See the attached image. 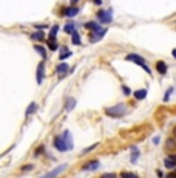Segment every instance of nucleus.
Returning <instances> with one entry per match:
<instances>
[{"label": "nucleus", "instance_id": "obj_1", "mask_svg": "<svg viewBox=\"0 0 176 178\" xmlns=\"http://www.w3.org/2000/svg\"><path fill=\"white\" fill-rule=\"evenodd\" d=\"M127 113V107L125 104H116L113 107H107L105 108V115L110 118H122Z\"/></svg>", "mask_w": 176, "mask_h": 178}, {"label": "nucleus", "instance_id": "obj_2", "mask_svg": "<svg viewBox=\"0 0 176 178\" xmlns=\"http://www.w3.org/2000/svg\"><path fill=\"white\" fill-rule=\"evenodd\" d=\"M96 17H98V20L101 23H105V25L111 23L113 22V9L111 8H108V9H99L98 14H96Z\"/></svg>", "mask_w": 176, "mask_h": 178}, {"label": "nucleus", "instance_id": "obj_3", "mask_svg": "<svg viewBox=\"0 0 176 178\" xmlns=\"http://www.w3.org/2000/svg\"><path fill=\"white\" fill-rule=\"evenodd\" d=\"M54 147H56L59 152H66L68 150V146H66L65 140L62 138V135H57V136H54V141H53Z\"/></svg>", "mask_w": 176, "mask_h": 178}, {"label": "nucleus", "instance_id": "obj_4", "mask_svg": "<svg viewBox=\"0 0 176 178\" xmlns=\"http://www.w3.org/2000/svg\"><path fill=\"white\" fill-rule=\"evenodd\" d=\"M105 34H107V28H101V30H98V31H93V33L90 34V42H91V44L99 42V40H101Z\"/></svg>", "mask_w": 176, "mask_h": 178}, {"label": "nucleus", "instance_id": "obj_5", "mask_svg": "<svg viewBox=\"0 0 176 178\" xmlns=\"http://www.w3.org/2000/svg\"><path fill=\"white\" fill-rule=\"evenodd\" d=\"M125 61L128 62H134V64H138V65H144L145 64V59L141 56V54H136V53H130L125 56Z\"/></svg>", "mask_w": 176, "mask_h": 178}, {"label": "nucleus", "instance_id": "obj_6", "mask_svg": "<svg viewBox=\"0 0 176 178\" xmlns=\"http://www.w3.org/2000/svg\"><path fill=\"white\" fill-rule=\"evenodd\" d=\"M36 79H37V84L40 85L43 82V79H45V64H43V61L40 62L39 65H37V71H36Z\"/></svg>", "mask_w": 176, "mask_h": 178}, {"label": "nucleus", "instance_id": "obj_7", "mask_svg": "<svg viewBox=\"0 0 176 178\" xmlns=\"http://www.w3.org/2000/svg\"><path fill=\"white\" fill-rule=\"evenodd\" d=\"M62 138L65 140V143H66V146H68V150H73L74 149V143H73V133L66 129L63 133H62Z\"/></svg>", "mask_w": 176, "mask_h": 178}, {"label": "nucleus", "instance_id": "obj_8", "mask_svg": "<svg viewBox=\"0 0 176 178\" xmlns=\"http://www.w3.org/2000/svg\"><path fill=\"white\" fill-rule=\"evenodd\" d=\"M99 167H101V161L99 160H94V161L87 163L85 166L82 167V170H98Z\"/></svg>", "mask_w": 176, "mask_h": 178}, {"label": "nucleus", "instance_id": "obj_9", "mask_svg": "<svg viewBox=\"0 0 176 178\" xmlns=\"http://www.w3.org/2000/svg\"><path fill=\"white\" fill-rule=\"evenodd\" d=\"M66 167H68V164H62V166H59V167H56V169H53V170H50L48 173H46V176H57V175H60Z\"/></svg>", "mask_w": 176, "mask_h": 178}, {"label": "nucleus", "instance_id": "obj_10", "mask_svg": "<svg viewBox=\"0 0 176 178\" xmlns=\"http://www.w3.org/2000/svg\"><path fill=\"white\" fill-rule=\"evenodd\" d=\"M56 73L60 76V77H63L66 73H68V64H59L57 67H56Z\"/></svg>", "mask_w": 176, "mask_h": 178}, {"label": "nucleus", "instance_id": "obj_11", "mask_svg": "<svg viewBox=\"0 0 176 178\" xmlns=\"http://www.w3.org/2000/svg\"><path fill=\"white\" fill-rule=\"evenodd\" d=\"M155 68H156V71H158L159 74H162V76H164V74L167 73V64H165L164 61H158Z\"/></svg>", "mask_w": 176, "mask_h": 178}, {"label": "nucleus", "instance_id": "obj_12", "mask_svg": "<svg viewBox=\"0 0 176 178\" xmlns=\"http://www.w3.org/2000/svg\"><path fill=\"white\" fill-rule=\"evenodd\" d=\"M63 12H65L66 17H74V16L79 14V8L77 6H68V8H65Z\"/></svg>", "mask_w": 176, "mask_h": 178}, {"label": "nucleus", "instance_id": "obj_13", "mask_svg": "<svg viewBox=\"0 0 176 178\" xmlns=\"http://www.w3.org/2000/svg\"><path fill=\"white\" fill-rule=\"evenodd\" d=\"M74 107H76V99L74 98H66V101H65V110L66 112H71V110H74Z\"/></svg>", "mask_w": 176, "mask_h": 178}, {"label": "nucleus", "instance_id": "obj_14", "mask_svg": "<svg viewBox=\"0 0 176 178\" xmlns=\"http://www.w3.org/2000/svg\"><path fill=\"white\" fill-rule=\"evenodd\" d=\"M133 96L136 98L138 101H142V99H145L147 98V90L145 88H141V90H136L133 93Z\"/></svg>", "mask_w": 176, "mask_h": 178}, {"label": "nucleus", "instance_id": "obj_15", "mask_svg": "<svg viewBox=\"0 0 176 178\" xmlns=\"http://www.w3.org/2000/svg\"><path fill=\"white\" fill-rule=\"evenodd\" d=\"M71 42H73L74 45H80V42H82V39H80V34H79L77 30H74V31L71 33Z\"/></svg>", "mask_w": 176, "mask_h": 178}, {"label": "nucleus", "instance_id": "obj_16", "mask_svg": "<svg viewBox=\"0 0 176 178\" xmlns=\"http://www.w3.org/2000/svg\"><path fill=\"white\" fill-rule=\"evenodd\" d=\"M85 26H87V28H90L91 31H98V30H101V28H102L99 22H93V20H91V22H87V23H85Z\"/></svg>", "mask_w": 176, "mask_h": 178}, {"label": "nucleus", "instance_id": "obj_17", "mask_svg": "<svg viewBox=\"0 0 176 178\" xmlns=\"http://www.w3.org/2000/svg\"><path fill=\"white\" fill-rule=\"evenodd\" d=\"M36 110H37V104H36V102H31V104L28 105V108H26L25 116H26V118H28V116H31L33 113H36Z\"/></svg>", "mask_w": 176, "mask_h": 178}, {"label": "nucleus", "instance_id": "obj_18", "mask_svg": "<svg viewBox=\"0 0 176 178\" xmlns=\"http://www.w3.org/2000/svg\"><path fill=\"white\" fill-rule=\"evenodd\" d=\"M71 54H73V53H71V50H68V48H65V47H63V48L60 50V56H59V58H60V61H65V59H68V58L71 56Z\"/></svg>", "mask_w": 176, "mask_h": 178}, {"label": "nucleus", "instance_id": "obj_19", "mask_svg": "<svg viewBox=\"0 0 176 178\" xmlns=\"http://www.w3.org/2000/svg\"><path fill=\"white\" fill-rule=\"evenodd\" d=\"M164 166H165L167 169H174V167H176V161H174L173 158L167 157V158L164 160Z\"/></svg>", "mask_w": 176, "mask_h": 178}, {"label": "nucleus", "instance_id": "obj_20", "mask_svg": "<svg viewBox=\"0 0 176 178\" xmlns=\"http://www.w3.org/2000/svg\"><path fill=\"white\" fill-rule=\"evenodd\" d=\"M43 37H45L43 30H37L36 33H33V34H31V39H34V40H43Z\"/></svg>", "mask_w": 176, "mask_h": 178}, {"label": "nucleus", "instance_id": "obj_21", "mask_svg": "<svg viewBox=\"0 0 176 178\" xmlns=\"http://www.w3.org/2000/svg\"><path fill=\"white\" fill-rule=\"evenodd\" d=\"M34 50H36L43 59H46V48H45V47H42V45H34Z\"/></svg>", "mask_w": 176, "mask_h": 178}, {"label": "nucleus", "instance_id": "obj_22", "mask_svg": "<svg viewBox=\"0 0 176 178\" xmlns=\"http://www.w3.org/2000/svg\"><path fill=\"white\" fill-rule=\"evenodd\" d=\"M74 30H76V25H74L73 22H68V23H66V25L63 26V31H65L66 34H71Z\"/></svg>", "mask_w": 176, "mask_h": 178}, {"label": "nucleus", "instance_id": "obj_23", "mask_svg": "<svg viewBox=\"0 0 176 178\" xmlns=\"http://www.w3.org/2000/svg\"><path fill=\"white\" fill-rule=\"evenodd\" d=\"M48 48H50L51 51H56V50H59V44L56 42V37L48 40Z\"/></svg>", "mask_w": 176, "mask_h": 178}, {"label": "nucleus", "instance_id": "obj_24", "mask_svg": "<svg viewBox=\"0 0 176 178\" xmlns=\"http://www.w3.org/2000/svg\"><path fill=\"white\" fill-rule=\"evenodd\" d=\"M57 33H59V25H54L53 28L50 30V39H54L57 36Z\"/></svg>", "mask_w": 176, "mask_h": 178}, {"label": "nucleus", "instance_id": "obj_25", "mask_svg": "<svg viewBox=\"0 0 176 178\" xmlns=\"http://www.w3.org/2000/svg\"><path fill=\"white\" fill-rule=\"evenodd\" d=\"M139 150L136 149V147H133V155H131V163H136V160L139 158Z\"/></svg>", "mask_w": 176, "mask_h": 178}, {"label": "nucleus", "instance_id": "obj_26", "mask_svg": "<svg viewBox=\"0 0 176 178\" xmlns=\"http://www.w3.org/2000/svg\"><path fill=\"white\" fill-rule=\"evenodd\" d=\"M98 146H99V143H96V144H93V146H88L87 149H84V150H82V155H87L88 152H91V150H94V149H96Z\"/></svg>", "mask_w": 176, "mask_h": 178}, {"label": "nucleus", "instance_id": "obj_27", "mask_svg": "<svg viewBox=\"0 0 176 178\" xmlns=\"http://www.w3.org/2000/svg\"><path fill=\"white\" fill-rule=\"evenodd\" d=\"M42 152L45 153V146H40L39 149H36V152H34V155H36V157H40V155H42Z\"/></svg>", "mask_w": 176, "mask_h": 178}, {"label": "nucleus", "instance_id": "obj_28", "mask_svg": "<svg viewBox=\"0 0 176 178\" xmlns=\"http://www.w3.org/2000/svg\"><path fill=\"white\" fill-rule=\"evenodd\" d=\"M171 91H173V88H168V90L165 91V94H164V102H168V99H170V94H171Z\"/></svg>", "mask_w": 176, "mask_h": 178}, {"label": "nucleus", "instance_id": "obj_29", "mask_svg": "<svg viewBox=\"0 0 176 178\" xmlns=\"http://www.w3.org/2000/svg\"><path fill=\"white\" fill-rule=\"evenodd\" d=\"M122 91H124L125 96H130V94H131V88L127 87V85H122Z\"/></svg>", "mask_w": 176, "mask_h": 178}, {"label": "nucleus", "instance_id": "obj_30", "mask_svg": "<svg viewBox=\"0 0 176 178\" xmlns=\"http://www.w3.org/2000/svg\"><path fill=\"white\" fill-rule=\"evenodd\" d=\"M168 143H167V146L165 147H168V149H173V147H176V141L174 140H167Z\"/></svg>", "mask_w": 176, "mask_h": 178}, {"label": "nucleus", "instance_id": "obj_31", "mask_svg": "<svg viewBox=\"0 0 176 178\" xmlns=\"http://www.w3.org/2000/svg\"><path fill=\"white\" fill-rule=\"evenodd\" d=\"M141 67L144 68V70H145L148 74H152V70H150V68H148V65H147V64H144V65H141Z\"/></svg>", "mask_w": 176, "mask_h": 178}, {"label": "nucleus", "instance_id": "obj_32", "mask_svg": "<svg viewBox=\"0 0 176 178\" xmlns=\"http://www.w3.org/2000/svg\"><path fill=\"white\" fill-rule=\"evenodd\" d=\"M33 169V164H26V166L22 167V170H31Z\"/></svg>", "mask_w": 176, "mask_h": 178}, {"label": "nucleus", "instance_id": "obj_33", "mask_svg": "<svg viewBox=\"0 0 176 178\" xmlns=\"http://www.w3.org/2000/svg\"><path fill=\"white\" fill-rule=\"evenodd\" d=\"M34 28H37V30H42V28H46V25L43 23V25H34Z\"/></svg>", "mask_w": 176, "mask_h": 178}, {"label": "nucleus", "instance_id": "obj_34", "mask_svg": "<svg viewBox=\"0 0 176 178\" xmlns=\"http://www.w3.org/2000/svg\"><path fill=\"white\" fill-rule=\"evenodd\" d=\"M93 3L98 5V6H101V5H102V0H93Z\"/></svg>", "mask_w": 176, "mask_h": 178}, {"label": "nucleus", "instance_id": "obj_35", "mask_svg": "<svg viewBox=\"0 0 176 178\" xmlns=\"http://www.w3.org/2000/svg\"><path fill=\"white\" fill-rule=\"evenodd\" d=\"M153 144H159V136H155L153 138Z\"/></svg>", "mask_w": 176, "mask_h": 178}, {"label": "nucleus", "instance_id": "obj_36", "mask_svg": "<svg viewBox=\"0 0 176 178\" xmlns=\"http://www.w3.org/2000/svg\"><path fill=\"white\" fill-rule=\"evenodd\" d=\"M122 176H136V175H134V173H127V172H124Z\"/></svg>", "mask_w": 176, "mask_h": 178}, {"label": "nucleus", "instance_id": "obj_37", "mask_svg": "<svg viewBox=\"0 0 176 178\" xmlns=\"http://www.w3.org/2000/svg\"><path fill=\"white\" fill-rule=\"evenodd\" d=\"M171 54H173V58L176 59V48H173V50H171Z\"/></svg>", "mask_w": 176, "mask_h": 178}, {"label": "nucleus", "instance_id": "obj_38", "mask_svg": "<svg viewBox=\"0 0 176 178\" xmlns=\"http://www.w3.org/2000/svg\"><path fill=\"white\" fill-rule=\"evenodd\" d=\"M170 158H173V160L176 161V155H170Z\"/></svg>", "mask_w": 176, "mask_h": 178}, {"label": "nucleus", "instance_id": "obj_39", "mask_svg": "<svg viewBox=\"0 0 176 178\" xmlns=\"http://www.w3.org/2000/svg\"><path fill=\"white\" fill-rule=\"evenodd\" d=\"M76 2H79V0H71V3H76Z\"/></svg>", "mask_w": 176, "mask_h": 178}, {"label": "nucleus", "instance_id": "obj_40", "mask_svg": "<svg viewBox=\"0 0 176 178\" xmlns=\"http://www.w3.org/2000/svg\"><path fill=\"white\" fill-rule=\"evenodd\" d=\"M173 133H174V136H176V127H174V130H173Z\"/></svg>", "mask_w": 176, "mask_h": 178}]
</instances>
